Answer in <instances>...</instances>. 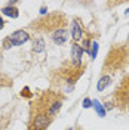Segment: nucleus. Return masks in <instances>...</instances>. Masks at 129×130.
Segmentation results:
<instances>
[{
  "label": "nucleus",
  "mask_w": 129,
  "mask_h": 130,
  "mask_svg": "<svg viewBox=\"0 0 129 130\" xmlns=\"http://www.w3.org/2000/svg\"><path fill=\"white\" fill-rule=\"evenodd\" d=\"M83 73H85V64H74L73 61L64 62L50 74V83L57 90L70 92Z\"/></svg>",
  "instance_id": "f257e3e1"
},
{
  "label": "nucleus",
  "mask_w": 129,
  "mask_h": 130,
  "mask_svg": "<svg viewBox=\"0 0 129 130\" xmlns=\"http://www.w3.org/2000/svg\"><path fill=\"white\" fill-rule=\"evenodd\" d=\"M129 64V47L126 44H113L102 65V75L123 71Z\"/></svg>",
  "instance_id": "f03ea898"
},
{
  "label": "nucleus",
  "mask_w": 129,
  "mask_h": 130,
  "mask_svg": "<svg viewBox=\"0 0 129 130\" xmlns=\"http://www.w3.org/2000/svg\"><path fill=\"white\" fill-rule=\"evenodd\" d=\"M54 121V117L49 111L39 102V99H34L30 106V121L27 130H46Z\"/></svg>",
  "instance_id": "7ed1b4c3"
},
{
  "label": "nucleus",
  "mask_w": 129,
  "mask_h": 130,
  "mask_svg": "<svg viewBox=\"0 0 129 130\" xmlns=\"http://www.w3.org/2000/svg\"><path fill=\"white\" fill-rule=\"evenodd\" d=\"M65 24H67V18L62 13H52V15H48L45 18H40V19L34 21L33 24H30V28L40 32L46 31L54 34L55 31L64 28Z\"/></svg>",
  "instance_id": "20e7f679"
},
{
  "label": "nucleus",
  "mask_w": 129,
  "mask_h": 130,
  "mask_svg": "<svg viewBox=\"0 0 129 130\" xmlns=\"http://www.w3.org/2000/svg\"><path fill=\"white\" fill-rule=\"evenodd\" d=\"M37 99L49 111V114L55 118V115L61 111V106H62V102H64V95L58 90H45Z\"/></svg>",
  "instance_id": "39448f33"
},
{
  "label": "nucleus",
  "mask_w": 129,
  "mask_h": 130,
  "mask_svg": "<svg viewBox=\"0 0 129 130\" xmlns=\"http://www.w3.org/2000/svg\"><path fill=\"white\" fill-rule=\"evenodd\" d=\"M113 104L122 111L129 109V74L125 75L113 93Z\"/></svg>",
  "instance_id": "423d86ee"
},
{
  "label": "nucleus",
  "mask_w": 129,
  "mask_h": 130,
  "mask_svg": "<svg viewBox=\"0 0 129 130\" xmlns=\"http://www.w3.org/2000/svg\"><path fill=\"white\" fill-rule=\"evenodd\" d=\"M28 39H30L28 32L19 30V31H15L14 34H10L9 37H6L5 41H3V46H5L6 49L8 47H14V46H21V44L25 43Z\"/></svg>",
  "instance_id": "0eeeda50"
},
{
  "label": "nucleus",
  "mask_w": 129,
  "mask_h": 130,
  "mask_svg": "<svg viewBox=\"0 0 129 130\" xmlns=\"http://www.w3.org/2000/svg\"><path fill=\"white\" fill-rule=\"evenodd\" d=\"M82 56H83V49L77 43H74L71 47V61L74 64H82Z\"/></svg>",
  "instance_id": "6e6552de"
},
{
  "label": "nucleus",
  "mask_w": 129,
  "mask_h": 130,
  "mask_svg": "<svg viewBox=\"0 0 129 130\" xmlns=\"http://www.w3.org/2000/svg\"><path fill=\"white\" fill-rule=\"evenodd\" d=\"M52 39L58 44H64L65 41H67V39H68V32H67L65 28H61V30H58V31H55L52 34Z\"/></svg>",
  "instance_id": "1a4fd4ad"
},
{
  "label": "nucleus",
  "mask_w": 129,
  "mask_h": 130,
  "mask_svg": "<svg viewBox=\"0 0 129 130\" xmlns=\"http://www.w3.org/2000/svg\"><path fill=\"white\" fill-rule=\"evenodd\" d=\"M71 37H73V40L76 41V43L80 40L82 37H83L82 27L79 25V22H77V21H74V22H73V25H71Z\"/></svg>",
  "instance_id": "9d476101"
},
{
  "label": "nucleus",
  "mask_w": 129,
  "mask_h": 130,
  "mask_svg": "<svg viewBox=\"0 0 129 130\" xmlns=\"http://www.w3.org/2000/svg\"><path fill=\"white\" fill-rule=\"evenodd\" d=\"M2 12H3L5 15L10 16V18H18V15H19L18 9H16V8H10V6H6V8H3V9H2Z\"/></svg>",
  "instance_id": "9b49d317"
},
{
  "label": "nucleus",
  "mask_w": 129,
  "mask_h": 130,
  "mask_svg": "<svg viewBox=\"0 0 129 130\" xmlns=\"http://www.w3.org/2000/svg\"><path fill=\"white\" fill-rule=\"evenodd\" d=\"M108 84H110V75H102L101 80H99V83H98V90L102 92Z\"/></svg>",
  "instance_id": "f8f14e48"
},
{
  "label": "nucleus",
  "mask_w": 129,
  "mask_h": 130,
  "mask_svg": "<svg viewBox=\"0 0 129 130\" xmlns=\"http://www.w3.org/2000/svg\"><path fill=\"white\" fill-rule=\"evenodd\" d=\"M97 52H98V43L94 41V43H91V49H89V53H91V56L94 58V59L97 56Z\"/></svg>",
  "instance_id": "ddd939ff"
},
{
  "label": "nucleus",
  "mask_w": 129,
  "mask_h": 130,
  "mask_svg": "<svg viewBox=\"0 0 129 130\" xmlns=\"http://www.w3.org/2000/svg\"><path fill=\"white\" fill-rule=\"evenodd\" d=\"M92 105L95 106V109L98 111V114H99L101 117H104V115H105V111L102 109V106L99 105V102H98V101H94V102H92Z\"/></svg>",
  "instance_id": "4468645a"
},
{
  "label": "nucleus",
  "mask_w": 129,
  "mask_h": 130,
  "mask_svg": "<svg viewBox=\"0 0 129 130\" xmlns=\"http://www.w3.org/2000/svg\"><path fill=\"white\" fill-rule=\"evenodd\" d=\"M43 44H45V41L42 40V39L36 40V43H34V46H36L34 50H36V52H42V50H43Z\"/></svg>",
  "instance_id": "2eb2a0df"
},
{
  "label": "nucleus",
  "mask_w": 129,
  "mask_h": 130,
  "mask_svg": "<svg viewBox=\"0 0 129 130\" xmlns=\"http://www.w3.org/2000/svg\"><path fill=\"white\" fill-rule=\"evenodd\" d=\"M85 108H89V106H91V101H89V99H85Z\"/></svg>",
  "instance_id": "dca6fc26"
},
{
  "label": "nucleus",
  "mask_w": 129,
  "mask_h": 130,
  "mask_svg": "<svg viewBox=\"0 0 129 130\" xmlns=\"http://www.w3.org/2000/svg\"><path fill=\"white\" fill-rule=\"evenodd\" d=\"M3 27H5V22H3V19L0 18V30H3Z\"/></svg>",
  "instance_id": "f3484780"
},
{
  "label": "nucleus",
  "mask_w": 129,
  "mask_h": 130,
  "mask_svg": "<svg viewBox=\"0 0 129 130\" xmlns=\"http://www.w3.org/2000/svg\"><path fill=\"white\" fill-rule=\"evenodd\" d=\"M68 130H71V129H68Z\"/></svg>",
  "instance_id": "a211bd4d"
}]
</instances>
